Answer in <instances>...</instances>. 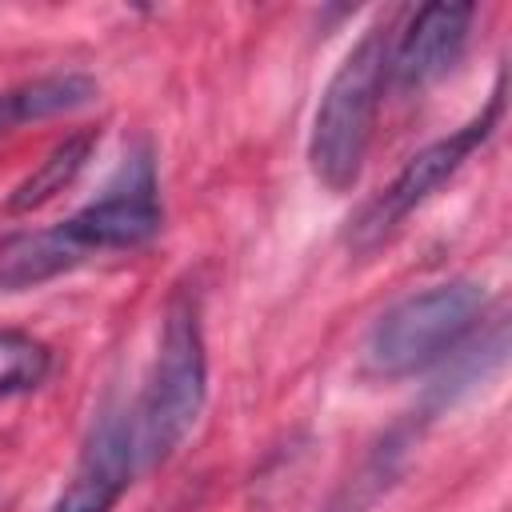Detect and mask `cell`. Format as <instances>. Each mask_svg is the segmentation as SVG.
Instances as JSON below:
<instances>
[{
    "label": "cell",
    "instance_id": "1",
    "mask_svg": "<svg viewBox=\"0 0 512 512\" xmlns=\"http://www.w3.org/2000/svg\"><path fill=\"white\" fill-rule=\"evenodd\" d=\"M388 56V24H372L320 92L308 136V164L328 192H348L360 180L388 84Z\"/></svg>",
    "mask_w": 512,
    "mask_h": 512
},
{
    "label": "cell",
    "instance_id": "2",
    "mask_svg": "<svg viewBox=\"0 0 512 512\" xmlns=\"http://www.w3.org/2000/svg\"><path fill=\"white\" fill-rule=\"evenodd\" d=\"M204 400H208V356H204L200 312L188 296H176L164 312L148 384L136 408L128 412L140 468L168 460L184 444V436L196 428L204 412Z\"/></svg>",
    "mask_w": 512,
    "mask_h": 512
},
{
    "label": "cell",
    "instance_id": "3",
    "mask_svg": "<svg viewBox=\"0 0 512 512\" xmlns=\"http://www.w3.org/2000/svg\"><path fill=\"white\" fill-rule=\"evenodd\" d=\"M484 288L476 280H444L396 300L368 328L364 368L380 380H400L444 360L476 324Z\"/></svg>",
    "mask_w": 512,
    "mask_h": 512
},
{
    "label": "cell",
    "instance_id": "4",
    "mask_svg": "<svg viewBox=\"0 0 512 512\" xmlns=\"http://www.w3.org/2000/svg\"><path fill=\"white\" fill-rule=\"evenodd\" d=\"M500 112H504V84H496L488 108H484L476 120H468V124L456 128L452 136H440V140H432L428 148H420V152L392 176V184H388L380 196H372V200L364 204V212L352 220L348 240H352L356 248L380 244L404 216H412L440 184H448V180L472 160V152L496 132Z\"/></svg>",
    "mask_w": 512,
    "mask_h": 512
},
{
    "label": "cell",
    "instance_id": "5",
    "mask_svg": "<svg viewBox=\"0 0 512 512\" xmlns=\"http://www.w3.org/2000/svg\"><path fill=\"white\" fill-rule=\"evenodd\" d=\"M60 232L72 240V248L88 260L92 252H112V248H140L160 232V200H156V168L148 152L132 156L120 176L84 204L76 216L60 224Z\"/></svg>",
    "mask_w": 512,
    "mask_h": 512
},
{
    "label": "cell",
    "instance_id": "6",
    "mask_svg": "<svg viewBox=\"0 0 512 512\" xmlns=\"http://www.w3.org/2000/svg\"><path fill=\"white\" fill-rule=\"evenodd\" d=\"M136 472L140 460L132 444V416L124 408H108L92 424L64 492L52 500L48 512H112Z\"/></svg>",
    "mask_w": 512,
    "mask_h": 512
},
{
    "label": "cell",
    "instance_id": "7",
    "mask_svg": "<svg viewBox=\"0 0 512 512\" xmlns=\"http://www.w3.org/2000/svg\"><path fill=\"white\" fill-rule=\"evenodd\" d=\"M476 8L472 4H428L420 8L388 56V76L400 88H428L460 60Z\"/></svg>",
    "mask_w": 512,
    "mask_h": 512
},
{
    "label": "cell",
    "instance_id": "8",
    "mask_svg": "<svg viewBox=\"0 0 512 512\" xmlns=\"http://www.w3.org/2000/svg\"><path fill=\"white\" fill-rule=\"evenodd\" d=\"M84 264V256L72 248V240L56 228H40V232H20L8 236L0 244V288L16 292V288H32L44 284L68 268Z\"/></svg>",
    "mask_w": 512,
    "mask_h": 512
},
{
    "label": "cell",
    "instance_id": "9",
    "mask_svg": "<svg viewBox=\"0 0 512 512\" xmlns=\"http://www.w3.org/2000/svg\"><path fill=\"white\" fill-rule=\"evenodd\" d=\"M96 100V80L84 72H60V76H40L20 88L0 92V132H12L28 120H48L76 112Z\"/></svg>",
    "mask_w": 512,
    "mask_h": 512
},
{
    "label": "cell",
    "instance_id": "10",
    "mask_svg": "<svg viewBox=\"0 0 512 512\" xmlns=\"http://www.w3.org/2000/svg\"><path fill=\"white\" fill-rule=\"evenodd\" d=\"M92 144H96L92 132H76V136L60 140V144L36 164V172H28V176L16 184V192L8 196V208H12V212H32V208L48 204L56 192H64V188L80 176V168L88 164Z\"/></svg>",
    "mask_w": 512,
    "mask_h": 512
},
{
    "label": "cell",
    "instance_id": "11",
    "mask_svg": "<svg viewBox=\"0 0 512 512\" xmlns=\"http://www.w3.org/2000/svg\"><path fill=\"white\" fill-rule=\"evenodd\" d=\"M52 372V352L44 340L0 328V400H12L20 392H32Z\"/></svg>",
    "mask_w": 512,
    "mask_h": 512
}]
</instances>
